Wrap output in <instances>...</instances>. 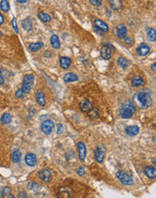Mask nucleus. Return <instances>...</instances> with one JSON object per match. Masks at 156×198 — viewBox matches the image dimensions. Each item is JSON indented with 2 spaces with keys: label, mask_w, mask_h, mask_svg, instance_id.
<instances>
[{
  "label": "nucleus",
  "mask_w": 156,
  "mask_h": 198,
  "mask_svg": "<svg viewBox=\"0 0 156 198\" xmlns=\"http://www.w3.org/2000/svg\"><path fill=\"white\" fill-rule=\"evenodd\" d=\"M134 102L141 109L149 108L153 105V99L146 92H138L134 97Z\"/></svg>",
  "instance_id": "obj_1"
},
{
  "label": "nucleus",
  "mask_w": 156,
  "mask_h": 198,
  "mask_svg": "<svg viewBox=\"0 0 156 198\" xmlns=\"http://www.w3.org/2000/svg\"><path fill=\"white\" fill-rule=\"evenodd\" d=\"M136 111V107L131 101H126L119 110V115L122 118H131Z\"/></svg>",
  "instance_id": "obj_2"
},
{
  "label": "nucleus",
  "mask_w": 156,
  "mask_h": 198,
  "mask_svg": "<svg viewBox=\"0 0 156 198\" xmlns=\"http://www.w3.org/2000/svg\"><path fill=\"white\" fill-rule=\"evenodd\" d=\"M116 177L119 179V181L125 185H131L134 184V180H133L132 176H130L125 172H123V171L116 172Z\"/></svg>",
  "instance_id": "obj_3"
},
{
  "label": "nucleus",
  "mask_w": 156,
  "mask_h": 198,
  "mask_svg": "<svg viewBox=\"0 0 156 198\" xmlns=\"http://www.w3.org/2000/svg\"><path fill=\"white\" fill-rule=\"evenodd\" d=\"M54 127V124L52 120H44L42 124H41V130L46 135L51 134V133L52 131V129Z\"/></svg>",
  "instance_id": "obj_4"
},
{
  "label": "nucleus",
  "mask_w": 156,
  "mask_h": 198,
  "mask_svg": "<svg viewBox=\"0 0 156 198\" xmlns=\"http://www.w3.org/2000/svg\"><path fill=\"white\" fill-rule=\"evenodd\" d=\"M105 156H106V150H105V148L102 146V145H99L96 150H95V159L97 160L98 163H103L104 161V158H105Z\"/></svg>",
  "instance_id": "obj_5"
},
{
  "label": "nucleus",
  "mask_w": 156,
  "mask_h": 198,
  "mask_svg": "<svg viewBox=\"0 0 156 198\" xmlns=\"http://www.w3.org/2000/svg\"><path fill=\"white\" fill-rule=\"evenodd\" d=\"M38 176L41 180H42L43 182H49L52 178V171L49 168H43L39 171Z\"/></svg>",
  "instance_id": "obj_6"
},
{
  "label": "nucleus",
  "mask_w": 156,
  "mask_h": 198,
  "mask_svg": "<svg viewBox=\"0 0 156 198\" xmlns=\"http://www.w3.org/2000/svg\"><path fill=\"white\" fill-rule=\"evenodd\" d=\"M24 161L26 165L30 167H34L37 164V157L34 153H27L24 157Z\"/></svg>",
  "instance_id": "obj_7"
},
{
  "label": "nucleus",
  "mask_w": 156,
  "mask_h": 198,
  "mask_svg": "<svg viewBox=\"0 0 156 198\" xmlns=\"http://www.w3.org/2000/svg\"><path fill=\"white\" fill-rule=\"evenodd\" d=\"M100 54H101V57L104 59V60H110L111 59V55H112V52H111V49H110V44H106L104 45L101 50H100Z\"/></svg>",
  "instance_id": "obj_8"
},
{
  "label": "nucleus",
  "mask_w": 156,
  "mask_h": 198,
  "mask_svg": "<svg viewBox=\"0 0 156 198\" xmlns=\"http://www.w3.org/2000/svg\"><path fill=\"white\" fill-rule=\"evenodd\" d=\"M116 33L118 38L124 39L127 34V28L125 24H118L116 28Z\"/></svg>",
  "instance_id": "obj_9"
},
{
  "label": "nucleus",
  "mask_w": 156,
  "mask_h": 198,
  "mask_svg": "<svg viewBox=\"0 0 156 198\" xmlns=\"http://www.w3.org/2000/svg\"><path fill=\"white\" fill-rule=\"evenodd\" d=\"M78 146V153H79V158L80 160H85L86 158V155H87V150H86V146L83 142H81V141H79V142H78L77 144Z\"/></svg>",
  "instance_id": "obj_10"
},
{
  "label": "nucleus",
  "mask_w": 156,
  "mask_h": 198,
  "mask_svg": "<svg viewBox=\"0 0 156 198\" xmlns=\"http://www.w3.org/2000/svg\"><path fill=\"white\" fill-rule=\"evenodd\" d=\"M94 25L97 28V30H100L103 33H107L108 31V25L100 19H95Z\"/></svg>",
  "instance_id": "obj_11"
},
{
  "label": "nucleus",
  "mask_w": 156,
  "mask_h": 198,
  "mask_svg": "<svg viewBox=\"0 0 156 198\" xmlns=\"http://www.w3.org/2000/svg\"><path fill=\"white\" fill-rule=\"evenodd\" d=\"M137 53H138L140 56H142V57H144V56L148 55V53L150 52V47L145 44V43H142L140 44L138 47H137Z\"/></svg>",
  "instance_id": "obj_12"
},
{
  "label": "nucleus",
  "mask_w": 156,
  "mask_h": 198,
  "mask_svg": "<svg viewBox=\"0 0 156 198\" xmlns=\"http://www.w3.org/2000/svg\"><path fill=\"white\" fill-rule=\"evenodd\" d=\"M35 99L41 106H44L46 105V99H45L44 94L42 90H37L35 94Z\"/></svg>",
  "instance_id": "obj_13"
},
{
  "label": "nucleus",
  "mask_w": 156,
  "mask_h": 198,
  "mask_svg": "<svg viewBox=\"0 0 156 198\" xmlns=\"http://www.w3.org/2000/svg\"><path fill=\"white\" fill-rule=\"evenodd\" d=\"M139 127L137 125H131V126H127L125 128V133L128 135V136H136L137 134L139 133Z\"/></svg>",
  "instance_id": "obj_14"
},
{
  "label": "nucleus",
  "mask_w": 156,
  "mask_h": 198,
  "mask_svg": "<svg viewBox=\"0 0 156 198\" xmlns=\"http://www.w3.org/2000/svg\"><path fill=\"white\" fill-rule=\"evenodd\" d=\"M79 106H80L81 111L84 112V113H88L91 109L93 108L92 104H91L88 99H84L83 101H81Z\"/></svg>",
  "instance_id": "obj_15"
},
{
  "label": "nucleus",
  "mask_w": 156,
  "mask_h": 198,
  "mask_svg": "<svg viewBox=\"0 0 156 198\" xmlns=\"http://www.w3.org/2000/svg\"><path fill=\"white\" fill-rule=\"evenodd\" d=\"M132 86L134 88H138V87H143L144 86V81L142 77L140 76H134L132 79Z\"/></svg>",
  "instance_id": "obj_16"
},
{
  "label": "nucleus",
  "mask_w": 156,
  "mask_h": 198,
  "mask_svg": "<svg viewBox=\"0 0 156 198\" xmlns=\"http://www.w3.org/2000/svg\"><path fill=\"white\" fill-rule=\"evenodd\" d=\"M11 158H12V161L14 163L20 162V160L22 158V154H21L20 150L19 149H14L12 151V154H11Z\"/></svg>",
  "instance_id": "obj_17"
},
{
  "label": "nucleus",
  "mask_w": 156,
  "mask_h": 198,
  "mask_svg": "<svg viewBox=\"0 0 156 198\" xmlns=\"http://www.w3.org/2000/svg\"><path fill=\"white\" fill-rule=\"evenodd\" d=\"M61 67L64 69H68L71 65V60L68 57H61L60 59Z\"/></svg>",
  "instance_id": "obj_18"
},
{
  "label": "nucleus",
  "mask_w": 156,
  "mask_h": 198,
  "mask_svg": "<svg viewBox=\"0 0 156 198\" xmlns=\"http://www.w3.org/2000/svg\"><path fill=\"white\" fill-rule=\"evenodd\" d=\"M51 44L54 49H60L61 48V42L59 37L56 34H52L51 37Z\"/></svg>",
  "instance_id": "obj_19"
},
{
  "label": "nucleus",
  "mask_w": 156,
  "mask_h": 198,
  "mask_svg": "<svg viewBox=\"0 0 156 198\" xmlns=\"http://www.w3.org/2000/svg\"><path fill=\"white\" fill-rule=\"evenodd\" d=\"M63 79H64V82L70 83L73 81H77L79 79V77L74 73H67L65 76L63 77Z\"/></svg>",
  "instance_id": "obj_20"
},
{
  "label": "nucleus",
  "mask_w": 156,
  "mask_h": 198,
  "mask_svg": "<svg viewBox=\"0 0 156 198\" xmlns=\"http://www.w3.org/2000/svg\"><path fill=\"white\" fill-rule=\"evenodd\" d=\"M22 26L25 31H31L33 29V23L30 18H24L22 21Z\"/></svg>",
  "instance_id": "obj_21"
},
{
  "label": "nucleus",
  "mask_w": 156,
  "mask_h": 198,
  "mask_svg": "<svg viewBox=\"0 0 156 198\" xmlns=\"http://www.w3.org/2000/svg\"><path fill=\"white\" fill-rule=\"evenodd\" d=\"M109 5H110V7L115 11L119 10V9L122 7L121 0H109Z\"/></svg>",
  "instance_id": "obj_22"
},
{
  "label": "nucleus",
  "mask_w": 156,
  "mask_h": 198,
  "mask_svg": "<svg viewBox=\"0 0 156 198\" xmlns=\"http://www.w3.org/2000/svg\"><path fill=\"white\" fill-rule=\"evenodd\" d=\"M145 175L151 179H154L156 176V170L153 167H145Z\"/></svg>",
  "instance_id": "obj_23"
},
{
  "label": "nucleus",
  "mask_w": 156,
  "mask_h": 198,
  "mask_svg": "<svg viewBox=\"0 0 156 198\" xmlns=\"http://www.w3.org/2000/svg\"><path fill=\"white\" fill-rule=\"evenodd\" d=\"M42 46H43V43L42 42H33V43H30L29 44L28 48L33 52H35V51H38L40 49H42Z\"/></svg>",
  "instance_id": "obj_24"
},
{
  "label": "nucleus",
  "mask_w": 156,
  "mask_h": 198,
  "mask_svg": "<svg viewBox=\"0 0 156 198\" xmlns=\"http://www.w3.org/2000/svg\"><path fill=\"white\" fill-rule=\"evenodd\" d=\"M38 17H39V19H40L42 22H43V23H49V22H51V20H52V17H51L48 14L43 13V12L38 13Z\"/></svg>",
  "instance_id": "obj_25"
},
{
  "label": "nucleus",
  "mask_w": 156,
  "mask_h": 198,
  "mask_svg": "<svg viewBox=\"0 0 156 198\" xmlns=\"http://www.w3.org/2000/svg\"><path fill=\"white\" fill-rule=\"evenodd\" d=\"M117 64H118L119 66H120L121 68L125 69V68H127L128 66L130 65V61L128 60H126L125 58L119 57V58H118V60H117Z\"/></svg>",
  "instance_id": "obj_26"
},
{
  "label": "nucleus",
  "mask_w": 156,
  "mask_h": 198,
  "mask_svg": "<svg viewBox=\"0 0 156 198\" xmlns=\"http://www.w3.org/2000/svg\"><path fill=\"white\" fill-rule=\"evenodd\" d=\"M12 121V116L7 114V113H5V114H3V115L1 116V118H0V122H2L3 124H10Z\"/></svg>",
  "instance_id": "obj_27"
},
{
  "label": "nucleus",
  "mask_w": 156,
  "mask_h": 198,
  "mask_svg": "<svg viewBox=\"0 0 156 198\" xmlns=\"http://www.w3.org/2000/svg\"><path fill=\"white\" fill-rule=\"evenodd\" d=\"M34 80V75L33 74H27L24 77L23 83L24 84H33Z\"/></svg>",
  "instance_id": "obj_28"
},
{
  "label": "nucleus",
  "mask_w": 156,
  "mask_h": 198,
  "mask_svg": "<svg viewBox=\"0 0 156 198\" xmlns=\"http://www.w3.org/2000/svg\"><path fill=\"white\" fill-rule=\"evenodd\" d=\"M147 36H148V39L151 42H155L156 40V32L153 28H149L147 30Z\"/></svg>",
  "instance_id": "obj_29"
},
{
  "label": "nucleus",
  "mask_w": 156,
  "mask_h": 198,
  "mask_svg": "<svg viewBox=\"0 0 156 198\" xmlns=\"http://www.w3.org/2000/svg\"><path fill=\"white\" fill-rule=\"evenodd\" d=\"M0 8H1V10L5 13L8 12V10L10 9V5H9L7 0H2V1L0 2Z\"/></svg>",
  "instance_id": "obj_30"
},
{
  "label": "nucleus",
  "mask_w": 156,
  "mask_h": 198,
  "mask_svg": "<svg viewBox=\"0 0 156 198\" xmlns=\"http://www.w3.org/2000/svg\"><path fill=\"white\" fill-rule=\"evenodd\" d=\"M27 188H28L29 190H32V191H37L40 189V185L38 184H36L34 182H30L27 184Z\"/></svg>",
  "instance_id": "obj_31"
},
{
  "label": "nucleus",
  "mask_w": 156,
  "mask_h": 198,
  "mask_svg": "<svg viewBox=\"0 0 156 198\" xmlns=\"http://www.w3.org/2000/svg\"><path fill=\"white\" fill-rule=\"evenodd\" d=\"M33 87V84H24L22 85V90L24 93H29Z\"/></svg>",
  "instance_id": "obj_32"
},
{
  "label": "nucleus",
  "mask_w": 156,
  "mask_h": 198,
  "mask_svg": "<svg viewBox=\"0 0 156 198\" xmlns=\"http://www.w3.org/2000/svg\"><path fill=\"white\" fill-rule=\"evenodd\" d=\"M11 194V188L8 187V186H5L3 188L2 190V195H1V197H4V196H6L8 197V195Z\"/></svg>",
  "instance_id": "obj_33"
},
{
  "label": "nucleus",
  "mask_w": 156,
  "mask_h": 198,
  "mask_svg": "<svg viewBox=\"0 0 156 198\" xmlns=\"http://www.w3.org/2000/svg\"><path fill=\"white\" fill-rule=\"evenodd\" d=\"M89 3L92 5L93 6L95 7H99V6H101L102 5V1L101 0H88Z\"/></svg>",
  "instance_id": "obj_34"
},
{
  "label": "nucleus",
  "mask_w": 156,
  "mask_h": 198,
  "mask_svg": "<svg viewBox=\"0 0 156 198\" xmlns=\"http://www.w3.org/2000/svg\"><path fill=\"white\" fill-rule=\"evenodd\" d=\"M88 115H89V117H90V118H92V119L97 118V117H98V111H97V110H95L94 108H92V109H91V110L88 112Z\"/></svg>",
  "instance_id": "obj_35"
},
{
  "label": "nucleus",
  "mask_w": 156,
  "mask_h": 198,
  "mask_svg": "<svg viewBox=\"0 0 156 198\" xmlns=\"http://www.w3.org/2000/svg\"><path fill=\"white\" fill-rule=\"evenodd\" d=\"M15 96L18 97V98H20V99H24V92L22 90V88L20 89H18L15 93Z\"/></svg>",
  "instance_id": "obj_36"
},
{
  "label": "nucleus",
  "mask_w": 156,
  "mask_h": 198,
  "mask_svg": "<svg viewBox=\"0 0 156 198\" xmlns=\"http://www.w3.org/2000/svg\"><path fill=\"white\" fill-rule=\"evenodd\" d=\"M64 130H65V127H64L61 124H59L57 125V133L58 134H62L64 133Z\"/></svg>",
  "instance_id": "obj_37"
},
{
  "label": "nucleus",
  "mask_w": 156,
  "mask_h": 198,
  "mask_svg": "<svg viewBox=\"0 0 156 198\" xmlns=\"http://www.w3.org/2000/svg\"><path fill=\"white\" fill-rule=\"evenodd\" d=\"M12 24H13V28H14V31L18 33V27H17V24H16V20H15V18H13V20H12Z\"/></svg>",
  "instance_id": "obj_38"
},
{
  "label": "nucleus",
  "mask_w": 156,
  "mask_h": 198,
  "mask_svg": "<svg viewBox=\"0 0 156 198\" xmlns=\"http://www.w3.org/2000/svg\"><path fill=\"white\" fill-rule=\"evenodd\" d=\"M77 173L79 176H84L85 175V169H84V167H79L78 168V170H77Z\"/></svg>",
  "instance_id": "obj_39"
},
{
  "label": "nucleus",
  "mask_w": 156,
  "mask_h": 198,
  "mask_svg": "<svg viewBox=\"0 0 156 198\" xmlns=\"http://www.w3.org/2000/svg\"><path fill=\"white\" fill-rule=\"evenodd\" d=\"M124 42L126 44H133V40L131 39V37H129V36H125L124 38Z\"/></svg>",
  "instance_id": "obj_40"
},
{
  "label": "nucleus",
  "mask_w": 156,
  "mask_h": 198,
  "mask_svg": "<svg viewBox=\"0 0 156 198\" xmlns=\"http://www.w3.org/2000/svg\"><path fill=\"white\" fill-rule=\"evenodd\" d=\"M18 197H19V198H26L27 197V195H26V194L24 193V192H19V193H18V195H17Z\"/></svg>",
  "instance_id": "obj_41"
},
{
  "label": "nucleus",
  "mask_w": 156,
  "mask_h": 198,
  "mask_svg": "<svg viewBox=\"0 0 156 198\" xmlns=\"http://www.w3.org/2000/svg\"><path fill=\"white\" fill-rule=\"evenodd\" d=\"M4 81H5V79H4V77H3L2 73H1V70H0V85L4 84Z\"/></svg>",
  "instance_id": "obj_42"
},
{
  "label": "nucleus",
  "mask_w": 156,
  "mask_h": 198,
  "mask_svg": "<svg viewBox=\"0 0 156 198\" xmlns=\"http://www.w3.org/2000/svg\"><path fill=\"white\" fill-rule=\"evenodd\" d=\"M5 22V17L3 16V15H1V13H0V25L3 24Z\"/></svg>",
  "instance_id": "obj_43"
},
{
  "label": "nucleus",
  "mask_w": 156,
  "mask_h": 198,
  "mask_svg": "<svg viewBox=\"0 0 156 198\" xmlns=\"http://www.w3.org/2000/svg\"><path fill=\"white\" fill-rule=\"evenodd\" d=\"M155 65H156V64H155V63H153V64L152 65V67H151V69L153 70V72H155V71H156V66H155Z\"/></svg>",
  "instance_id": "obj_44"
},
{
  "label": "nucleus",
  "mask_w": 156,
  "mask_h": 198,
  "mask_svg": "<svg viewBox=\"0 0 156 198\" xmlns=\"http://www.w3.org/2000/svg\"><path fill=\"white\" fill-rule=\"evenodd\" d=\"M16 1H17L18 3H20V4H24V3L27 2V0H16Z\"/></svg>",
  "instance_id": "obj_45"
},
{
  "label": "nucleus",
  "mask_w": 156,
  "mask_h": 198,
  "mask_svg": "<svg viewBox=\"0 0 156 198\" xmlns=\"http://www.w3.org/2000/svg\"><path fill=\"white\" fill-rule=\"evenodd\" d=\"M153 165L155 166V163H156V162H155V158H153Z\"/></svg>",
  "instance_id": "obj_46"
},
{
  "label": "nucleus",
  "mask_w": 156,
  "mask_h": 198,
  "mask_svg": "<svg viewBox=\"0 0 156 198\" xmlns=\"http://www.w3.org/2000/svg\"><path fill=\"white\" fill-rule=\"evenodd\" d=\"M2 35H3V33H1V32H0V37H1V36H2Z\"/></svg>",
  "instance_id": "obj_47"
}]
</instances>
